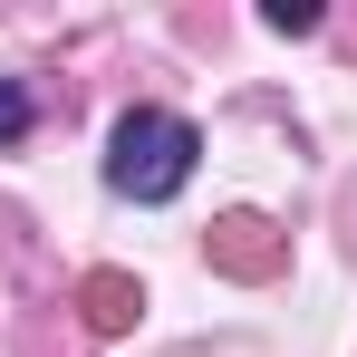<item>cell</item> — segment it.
I'll return each mask as SVG.
<instances>
[{
  "instance_id": "6da1fadb",
  "label": "cell",
  "mask_w": 357,
  "mask_h": 357,
  "mask_svg": "<svg viewBox=\"0 0 357 357\" xmlns=\"http://www.w3.org/2000/svg\"><path fill=\"white\" fill-rule=\"evenodd\" d=\"M193 155H203L193 116L135 107V116H116V135H107V183H116L126 203H174L183 183H193Z\"/></svg>"
},
{
  "instance_id": "7a4b0ae2",
  "label": "cell",
  "mask_w": 357,
  "mask_h": 357,
  "mask_svg": "<svg viewBox=\"0 0 357 357\" xmlns=\"http://www.w3.org/2000/svg\"><path fill=\"white\" fill-rule=\"evenodd\" d=\"M213 261H222L232 280H271V271H280V232H271L261 213H232V222H213Z\"/></svg>"
},
{
  "instance_id": "3957f363",
  "label": "cell",
  "mask_w": 357,
  "mask_h": 357,
  "mask_svg": "<svg viewBox=\"0 0 357 357\" xmlns=\"http://www.w3.org/2000/svg\"><path fill=\"white\" fill-rule=\"evenodd\" d=\"M77 309H87V328H97V338H126V328H135V309H145V290H135L126 271H87V280H77Z\"/></svg>"
},
{
  "instance_id": "277c9868",
  "label": "cell",
  "mask_w": 357,
  "mask_h": 357,
  "mask_svg": "<svg viewBox=\"0 0 357 357\" xmlns=\"http://www.w3.org/2000/svg\"><path fill=\"white\" fill-rule=\"evenodd\" d=\"M20 135H29V87L0 77V145H20Z\"/></svg>"
},
{
  "instance_id": "5b68a950",
  "label": "cell",
  "mask_w": 357,
  "mask_h": 357,
  "mask_svg": "<svg viewBox=\"0 0 357 357\" xmlns=\"http://www.w3.org/2000/svg\"><path fill=\"white\" fill-rule=\"evenodd\" d=\"M261 20H271V29H319V10H309V0H271Z\"/></svg>"
}]
</instances>
